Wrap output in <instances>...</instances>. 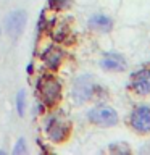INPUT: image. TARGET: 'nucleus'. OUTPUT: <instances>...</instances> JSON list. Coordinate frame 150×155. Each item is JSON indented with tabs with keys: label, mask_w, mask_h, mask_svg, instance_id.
<instances>
[{
	"label": "nucleus",
	"mask_w": 150,
	"mask_h": 155,
	"mask_svg": "<svg viewBox=\"0 0 150 155\" xmlns=\"http://www.w3.org/2000/svg\"><path fill=\"white\" fill-rule=\"evenodd\" d=\"M24 153H26V142H24L23 137H19L16 145L13 147V155H24Z\"/></svg>",
	"instance_id": "f8f14e48"
},
{
	"label": "nucleus",
	"mask_w": 150,
	"mask_h": 155,
	"mask_svg": "<svg viewBox=\"0 0 150 155\" xmlns=\"http://www.w3.org/2000/svg\"><path fill=\"white\" fill-rule=\"evenodd\" d=\"M5 26H7V32L11 39H18L24 31V26H26V13L23 10H15L7 16V21H5Z\"/></svg>",
	"instance_id": "423d86ee"
},
{
	"label": "nucleus",
	"mask_w": 150,
	"mask_h": 155,
	"mask_svg": "<svg viewBox=\"0 0 150 155\" xmlns=\"http://www.w3.org/2000/svg\"><path fill=\"white\" fill-rule=\"evenodd\" d=\"M45 131H47V136L52 142L61 144L63 140L68 137V134H70V123L65 120L57 118V116H53V118L48 120Z\"/></svg>",
	"instance_id": "39448f33"
},
{
	"label": "nucleus",
	"mask_w": 150,
	"mask_h": 155,
	"mask_svg": "<svg viewBox=\"0 0 150 155\" xmlns=\"http://www.w3.org/2000/svg\"><path fill=\"white\" fill-rule=\"evenodd\" d=\"M16 110L19 116H24V110H26V92L19 91L16 94Z\"/></svg>",
	"instance_id": "9b49d317"
},
{
	"label": "nucleus",
	"mask_w": 150,
	"mask_h": 155,
	"mask_svg": "<svg viewBox=\"0 0 150 155\" xmlns=\"http://www.w3.org/2000/svg\"><path fill=\"white\" fill-rule=\"evenodd\" d=\"M63 57H65V53H63L61 48L52 45V47L45 48V52L42 53V61L45 63L50 70H57V68L61 65Z\"/></svg>",
	"instance_id": "1a4fd4ad"
},
{
	"label": "nucleus",
	"mask_w": 150,
	"mask_h": 155,
	"mask_svg": "<svg viewBox=\"0 0 150 155\" xmlns=\"http://www.w3.org/2000/svg\"><path fill=\"white\" fill-rule=\"evenodd\" d=\"M89 121L102 128H108V126H115L118 123V113L111 108V107H95L89 111Z\"/></svg>",
	"instance_id": "7ed1b4c3"
},
{
	"label": "nucleus",
	"mask_w": 150,
	"mask_h": 155,
	"mask_svg": "<svg viewBox=\"0 0 150 155\" xmlns=\"http://www.w3.org/2000/svg\"><path fill=\"white\" fill-rule=\"evenodd\" d=\"M37 89L41 94L42 104H45L47 107H55L61 100V84L55 76H42L37 82Z\"/></svg>",
	"instance_id": "f257e3e1"
},
{
	"label": "nucleus",
	"mask_w": 150,
	"mask_h": 155,
	"mask_svg": "<svg viewBox=\"0 0 150 155\" xmlns=\"http://www.w3.org/2000/svg\"><path fill=\"white\" fill-rule=\"evenodd\" d=\"M100 66L106 71H124L126 70V60L123 55L116 52H108L102 57Z\"/></svg>",
	"instance_id": "6e6552de"
},
{
	"label": "nucleus",
	"mask_w": 150,
	"mask_h": 155,
	"mask_svg": "<svg viewBox=\"0 0 150 155\" xmlns=\"http://www.w3.org/2000/svg\"><path fill=\"white\" fill-rule=\"evenodd\" d=\"M131 87L139 95L150 94V70L148 68H142V70L134 73L132 78H131Z\"/></svg>",
	"instance_id": "0eeeda50"
},
{
	"label": "nucleus",
	"mask_w": 150,
	"mask_h": 155,
	"mask_svg": "<svg viewBox=\"0 0 150 155\" xmlns=\"http://www.w3.org/2000/svg\"><path fill=\"white\" fill-rule=\"evenodd\" d=\"M92 94H94V78L89 74L77 76L71 89L73 100L76 104H86L87 100H90Z\"/></svg>",
	"instance_id": "f03ea898"
},
{
	"label": "nucleus",
	"mask_w": 150,
	"mask_h": 155,
	"mask_svg": "<svg viewBox=\"0 0 150 155\" xmlns=\"http://www.w3.org/2000/svg\"><path fill=\"white\" fill-rule=\"evenodd\" d=\"M131 126L135 133L148 134L150 133V107L139 105L131 113Z\"/></svg>",
	"instance_id": "20e7f679"
},
{
	"label": "nucleus",
	"mask_w": 150,
	"mask_h": 155,
	"mask_svg": "<svg viewBox=\"0 0 150 155\" xmlns=\"http://www.w3.org/2000/svg\"><path fill=\"white\" fill-rule=\"evenodd\" d=\"M89 26L92 29H95V31L108 32L111 29V26H113V23H111V19L108 16H105V15H94V16L89 19Z\"/></svg>",
	"instance_id": "9d476101"
}]
</instances>
